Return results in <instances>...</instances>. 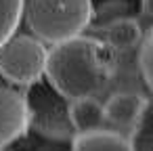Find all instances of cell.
Here are the masks:
<instances>
[{
    "instance_id": "6da1fadb",
    "label": "cell",
    "mask_w": 153,
    "mask_h": 151,
    "mask_svg": "<svg viewBox=\"0 0 153 151\" xmlns=\"http://www.w3.org/2000/svg\"><path fill=\"white\" fill-rule=\"evenodd\" d=\"M113 57L105 42L76 36L46 48L44 78L48 86L67 101L94 97L111 78Z\"/></svg>"
},
{
    "instance_id": "7a4b0ae2",
    "label": "cell",
    "mask_w": 153,
    "mask_h": 151,
    "mask_svg": "<svg viewBox=\"0 0 153 151\" xmlns=\"http://www.w3.org/2000/svg\"><path fill=\"white\" fill-rule=\"evenodd\" d=\"M92 0H23V19L42 44L80 36L92 21Z\"/></svg>"
},
{
    "instance_id": "3957f363",
    "label": "cell",
    "mask_w": 153,
    "mask_h": 151,
    "mask_svg": "<svg viewBox=\"0 0 153 151\" xmlns=\"http://www.w3.org/2000/svg\"><path fill=\"white\" fill-rule=\"evenodd\" d=\"M46 46L30 34H13L0 44V78L15 88H27L44 78Z\"/></svg>"
},
{
    "instance_id": "277c9868",
    "label": "cell",
    "mask_w": 153,
    "mask_h": 151,
    "mask_svg": "<svg viewBox=\"0 0 153 151\" xmlns=\"http://www.w3.org/2000/svg\"><path fill=\"white\" fill-rule=\"evenodd\" d=\"M32 88L25 94L30 126H34L40 134L48 136L51 141H69L74 130L67 118V99L57 94L48 84L44 86L42 80L27 86Z\"/></svg>"
},
{
    "instance_id": "5b68a950",
    "label": "cell",
    "mask_w": 153,
    "mask_h": 151,
    "mask_svg": "<svg viewBox=\"0 0 153 151\" xmlns=\"http://www.w3.org/2000/svg\"><path fill=\"white\" fill-rule=\"evenodd\" d=\"M30 130L25 94L15 86L0 84V151L11 149Z\"/></svg>"
},
{
    "instance_id": "8992f818",
    "label": "cell",
    "mask_w": 153,
    "mask_h": 151,
    "mask_svg": "<svg viewBox=\"0 0 153 151\" xmlns=\"http://www.w3.org/2000/svg\"><path fill=\"white\" fill-rule=\"evenodd\" d=\"M149 99L138 92H115L105 103V120L117 128H132L149 109Z\"/></svg>"
},
{
    "instance_id": "52a82bcc",
    "label": "cell",
    "mask_w": 153,
    "mask_h": 151,
    "mask_svg": "<svg viewBox=\"0 0 153 151\" xmlns=\"http://www.w3.org/2000/svg\"><path fill=\"white\" fill-rule=\"evenodd\" d=\"M67 118L74 134H86L105 128V109L97 97H82L67 101Z\"/></svg>"
},
{
    "instance_id": "ba28073f",
    "label": "cell",
    "mask_w": 153,
    "mask_h": 151,
    "mask_svg": "<svg viewBox=\"0 0 153 151\" xmlns=\"http://www.w3.org/2000/svg\"><path fill=\"white\" fill-rule=\"evenodd\" d=\"M69 151H128L126 136L101 128L86 134H74Z\"/></svg>"
},
{
    "instance_id": "9c48e42d",
    "label": "cell",
    "mask_w": 153,
    "mask_h": 151,
    "mask_svg": "<svg viewBox=\"0 0 153 151\" xmlns=\"http://www.w3.org/2000/svg\"><path fill=\"white\" fill-rule=\"evenodd\" d=\"M143 38V28L136 19H115L105 28V44L115 51H130Z\"/></svg>"
},
{
    "instance_id": "30bf717a",
    "label": "cell",
    "mask_w": 153,
    "mask_h": 151,
    "mask_svg": "<svg viewBox=\"0 0 153 151\" xmlns=\"http://www.w3.org/2000/svg\"><path fill=\"white\" fill-rule=\"evenodd\" d=\"M23 19V0H0V44L13 36Z\"/></svg>"
},
{
    "instance_id": "8fae6325",
    "label": "cell",
    "mask_w": 153,
    "mask_h": 151,
    "mask_svg": "<svg viewBox=\"0 0 153 151\" xmlns=\"http://www.w3.org/2000/svg\"><path fill=\"white\" fill-rule=\"evenodd\" d=\"M128 151H153V128H151V107L143 113V118L130 128V136L126 138Z\"/></svg>"
},
{
    "instance_id": "7c38bea8",
    "label": "cell",
    "mask_w": 153,
    "mask_h": 151,
    "mask_svg": "<svg viewBox=\"0 0 153 151\" xmlns=\"http://www.w3.org/2000/svg\"><path fill=\"white\" fill-rule=\"evenodd\" d=\"M136 65H138V74L143 78V82L147 84V88H151V69H153V36L151 30L143 32L140 42L136 44Z\"/></svg>"
},
{
    "instance_id": "4fadbf2b",
    "label": "cell",
    "mask_w": 153,
    "mask_h": 151,
    "mask_svg": "<svg viewBox=\"0 0 153 151\" xmlns=\"http://www.w3.org/2000/svg\"><path fill=\"white\" fill-rule=\"evenodd\" d=\"M140 7H143V15L149 17L151 15V0H140Z\"/></svg>"
},
{
    "instance_id": "5bb4252c",
    "label": "cell",
    "mask_w": 153,
    "mask_h": 151,
    "mask_svg": "<svg viewBox=\"0 0 153 151\" xmlns=\"http://www.w3.org/2000/svg\"><path fill=\"white\" fill-rule=\"evenodd\" d=\"M7 151H13V149H7Z\"/></svg>"
}]
</instances>
